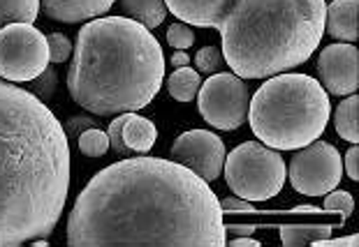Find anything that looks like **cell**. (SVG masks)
Instances as JSON below:
<instances>
[{"label": "cell", "instance_id": "obj_17", "mask_svg": "<svg viewBox=\"0 0 359 247\" xmlns=\"http://www.w3.org/2000/svg\"><path fill=\"white\" fill-rule=\"evenodd\" d=\"M334 227L332 225H280V243L285 247H302V245H313L318 241L332 236Z\"/></svg>", "mask_w": 359, "mask_h": 247}, {"label": "cell", "instance_id": "obj_8", "mask_svg": "<svg viewBox=\"0 0 359 247\" xmlns=\"http://www.w3.org/2000/svg\"><path fill=\"white\" fill-rule=\"evenodd\" d=\"M250 90L234 72H216L197 90V111L211 127L234 132L248 118Z\"/></svg>", "mask_w": 359, "mask_h": 247}, {"label": "cell", "instance_id": "obj_31", "mask_svg": "<svg viewBox=\"0 0 359 247\" xmlns=\"http://www.w3.org/2000/svg\"><path fill=\"white\" fill-rule=\"evenodd\" d=\"M227 236H253L255 225H225Z\"/></svg>", "mask_w": 359, "mask_h": 247}, {"label": "cell", "instance_id": "obj_6", "mask_svg": "<svg viewBox=\"0 0 359 247\" xmlns=\"http://www.w3.org/2000/svg\"><path fill=\"white\" fill-rule=\"evenodd\" d=\"M225 181L236 197L246 202H266L283 190L287 167L280 153L259 141H243L225 155Z\"/></svg>", "mask_w": 359, "mask_h": 247}, {"label": "cell", "instance_id": "obj_24", "mask_svg": "<svg viewBox=\"0 0 359 247\" xmlns=\"http://www.w3.org/2000/svg\"><path fill=\"white\" fill-rule=\"evenodd\" d=\"M223 51L218 49V46H204L195 53V65H197V72H204V74H216L223 69Z\"/></svg>", "mask_w": 359, "mask_h": 247}, {"label": "cell", "instance_id": "obj_14", "mask_svg": "<svg viewBox=\"0 0 359 247\" xmlns=\"http://www.w3.org/2000/svg\"><path fill=\"white\" fill-rule=\"evenodd\" d=\"M114 3L116 0H40V12L53 21L79 23L102 17Z\"/></svg>", "mask_w": 359, "mask_h": 247}, {"label": "cell", "instance_id": "obj_2", "mask_svg": "<svg viewBox=\"0 0 359 247\" xmlns=\"http://www.w3.org/2000/svg\"><path fill=\"white\" fill-rule=\"evenodd\" d=\"M70 141L33 92L0 81V247L49 238L70 192Z\"/></svg>", "mask_w": 359, "mask_h": 247}, {"label": "cell", "instance_id": "obj_12", "mask_svg": "<svg viewBox=\"0 0 359 247\" xmlns=\"http://www.w3.org/2000/svg\"><path fill=\"white\" fill-rule=\"evenodd\" d=\"M107 136H109V148L114 155L126 160L133 155H149V150L154 148L158 139V129L149 118H144V115L135 111H128L118 113L109 122Z\"/></svg>", "mask_w": 359, "mask_h": 247}, {"label": "cell", "instance_id": "obj_11", "mask_svg": "<svg viewBox=\"0 0 359 247\" xmlns=\"http://www.w3.org/2000/svg\"><path fill=\"white\" fill-rule=\"evenodd\" d=\"M320 86L336 97H348L359 88V51L355 44H330L318 56Z\"/></svg>", "mask_w": 359, "mask_h": 247}, {"label": "cell", "instance_id": "obj_33", "mask_svg": "<svg viewBox=\"0 0 359 247\" xmlns=\"http://www.w3.org/2000/svg\"><path fill=\"white\" fill-rule=\"evenodd\" d=\"M232 247H259V241H253L250 236H234V241H230Z\"/></svg>", "mask_w": 359, "mask_h": 247}, {"label": "cell", "instance_id": "obj_15", "mask_svg": "<svg viewBox=\"0 0 359 247\" xmlns=\"http://www.w3.org/2000/svg\"><path fill=\"white\" fill-rule=\"evenodd\" d=\"M359 0H332L327 5L325 30L339 42L355 44L359 37Z\"/></svg>", "mask_w": 359, "mask_h": 247}, {"label": "cell", "instance_id": "obj_32", "mask_svg": "<svg viewBox=\"0 0 359 247\" xmlns=\"http://www.w3.org/2000/svg\"><path fill=\"white\" fill-rule=\"evenodd\" d=\"M170 63H172V67L177 69V67H186V65H190V56L186 51H177L174 56L170 58Z\"/></svg>", "mask_w": 359, "mask_h": 247}, {"label": "cell", "instance_id": "obj_27", "mask_svg": "<svg viewBox=\"0 0 359 247\" xmlns=\"http://www.w3.org/2000/svg\"><path fill=\"white\" fill-rule=\"evenodd\" d=\"M90 127H100L93 115H74V118L63 122L67 141H70V139H79V134L86 132V129H90Z\"/></svg>", "mask_w": 359, "mask_h": 247}, {"label": "cell", "instance_id": "obj_25", "mask_svg": "<svg viewBox=\"0 0 359 247\" xmlns=\"http://www.w3.org/2000/svg\"><path fill=\"white\" fill-rule=\"evenodd\" d=\"M47 44H49V63L58 65L70 60L72 56V42L67 40L63 33H51L47 35Z\"/></svg>", "mask_w": 359, "mask_h": 247}, {"label": "cell", "instance_id": "obj_22", "mask_svg": "<svg viewBox=\"0 0 359 247\" xmlns=\"http://www.w3.org/2000/svg\"><path fill=\"white\" fill-rule=\"evenodd\" d=\"M323 211L325 213H341V220L346 222L348 218H353V213H355V199L346 190H332L325 195Z\"/></svg>", "mask_w": 359, "mask_h": 247}, {"label": "cell", "instance_id": "obj_23", "mask_svg": "<svg viewBox=\"0 0 359 247\" xmlns=\"http://www.w3.org/2000/svg\"><path fill=\"white\" fill-rule=\"evenodd\" d=\"M56 83H58V79H56V67L49 63V67L44 69L40 76H35L33 81H28V90L33 92V95L40 99V102L47 104L49 99L53 97V92H56Z\"/></svg>", "mask_w": 359, "mask_h": 247}, {"label": "cell", "instance_id": "obj_28", "mask_svg": "<svg viewBox=\"0 0 359 247\" xmlns=\"http://www.w3.org/2000/svg\"><path fill=\"white\" fill-rule=\"evenodd\" d=\"M220 208H223V215H230V213H250L253 215L255 213V208L250 206L246 199H241V197H227L220 202Z\"/></svg>", "mask_w": 359, "mask_h": 247}, {"label": "cell", "instance_id": "obj_5", "mask_svg": "<svg viewBox=\"0 0 359 247\" xmlns=\"http://www.w3.org/2000/svg\"><path fill=\"white\" fill-rule=\"evenodd\" d=\"M330 113V92L309 74H273L248 104L250 129L273 150L313 143L325 132Z\"/></svg>", "mask_w": 359, "mask_h": 247}, {"label": "cell", "instance_id": "obj_9", "mask_svg": "<svg viewBox=\"0 0 359 247\" xmlns=\"http://www.w3.org/2000/svg\"><path fill=\"white\" fill-rule=\"evenodd\" d=\"M290 183L304 197H325L336 190L343 178V160L336 146L313 141L304 146L290 160Z\"/></svg>", "mask_w": 359, "mask_h": 247}, {"label": "cell", "instance_id": "obj_21", "mask_svg": "<svg viewBox=\"0 0 359 247\" xmlns=\"http://www.w3.org/2000/svg\"><path fill=\"white\" fill-rule=\"evenodd\" d=\"M77 146L81 150V155L86 157H102L109 150V136L102 132L100 127H90L86 132H81L77 139Z\"/></svg>", "mask_w": 359, "mask_h": 247}, {"label": "cell", "instance_id": "obj_7", "mask_svg": "<svg viewBox=\"0 0 359 247\" xmlns=\"http://www.w3.org/2000/svg\"><path fill=\"white\" fill-rule=\"evenodd\" d=\"M49 67L47 35L33 23H10L0 30V79L28 83Z\"/></svg>", "mask_w": 359, "mask_h": 247}, {"label": "cell", "instance_id": "obj_1", "mask_svg": "<svg viewBox=\"0 0 359 247\" xmlns=\"http://www.w3.org/2000/svg\"><path fill=\"white\" fill-rule=\"evenodd\" d=\"M70 247H225L220 199L174 160L133 155L88 181L67 218Z\"/></svg>", "mask_w": 359, "mask_h": 247}, {"label": "cell", "instance_id": "obj_13", "mask_svg": "<svg viewBox=\"0 0 359 247\" xmlns=\"http://www.w3.org/2000/svg\"><path fill=\"white\" fill-rule=\"evenodd\" d=\"M234 0H165V7L181 23L197 28H218Z\"/></svg>", "mask_w": 359, "mask_h": 247}, {"label": "cell", "instance_id": "obj_4", "mask_svg": "<svg viewBox=\"0 0 359 247\" xmlns=\"http://www.w3.org/2000/svg\"><path fill=\"white\" fill-rule=\"evenodd\" d=\"M325 0H234L216 28L223 58L241 79L304 65L325 37Z\"/></svg>", "mask_w": 359, "mask_h": 247}, {"label": "cell", "instance_id": "obj_20", "mask_svg": "<svg viewBox=\"0 0 359 247\" xmlns=\"http://www.w3.org/2000/svg\"><path fill=\"white\" fill-rule=\"evenodd\" d=\"M40 0H0V30L10 23H35Z\"/></svg>", "mask_w": 359, "mask_h": 247}, {"label": "cell", "instance_id": "obj_16", "mask_svg": "<svg viewBox=\"0 0 359 247\" xmlns=\"http://www.w3.org/2000/svg\"><path fill=\"white\" fill-rule=\"evenodd\" d=\"M123 12L130 14V19L147 26L149 30L158 28L167 17L165 0H118Z\"/></svg>", "mask_w": 359, "mask_h": 247}, {"label": "cell", "instance_id": "obj_10", "mask_svg": "<svg viewBox=\"0 0 359 247\" xmlns=\"http://www.w3.org/2000/svg\"><path fill=\"white\" fill-rule=\"evenodd\" d=\"M172 160L188 167L206 183H213L223 174L225 143L209 129H188L172 143Z\"/></svg>", "mask_w": 359, "mask_h": 247}, {"label": "cell", "instance_id": "obj_34", "mask_svg": "<svg viewBox=\"0 0 359 247\" xmlns=\"http://www.w3.org/2000/svg\"><path fill=\"white\" fill-rule=\"evenodd\" d=\"M0 81H3V79H0Z\"/></svg>", "mask_w": 359, "mask_h": 247}, {"label": "cell", "instance_id": "obj_26", "mask_svg": "<svg viewBox=\"0 0 359 247\" xmlns=\"http://www.w3.org/2000/svg\"><path fill=\"white\" fill-rule=\"evenodd\" d=\"M167 44L179 51H186L195 44V33L188 28V23H181V21L172 23V26L167 28Z\"/></svg>", "mask_w": 359, "mask_h": 247}, {"label": "cell", "instance_id": "obj_19", "mask_svg": "<svg viewBox=\"0 0 359 247\" xmlns=\"http://www.w3.org/2000/svg\"><path fill=\"white\" fill-rule=\"evenodd\" d=\"M200 86H202V76L190 65L177 67L170 74V79H167V90H170V95L177 102H190V99H195Z\"/></svg>", "mask_w": 359, "mask_h": 247}, {"label": "cell", "instance_id": "obj_3", "mask_svg": "<svg viewBox=\"0 0 359 247\" xmlns=\"http://www.w3.org/2000/svg\"><path fill=\"white\" fill-rule=\"evenodd\" d=\"M70 58V97L100 118L149 106L165 81L163 46L147 26L128 17L83 23Z\"/></svg>", "mask_w": 359, "mask_h": 247}, {"label": "cell", "instance_id": "obj_30", "mask_svg": "<svg viewBox=\"0 0 359 247\" xmlns=\"http://www.w3.org/2000/svg\"><path fill=\"white\" fill-rule=\"evenodd\" d=\"M359 245V236H343V238H325V241L313 243V247H357Z\"/></svg>", "mask_w": 359, "mask_h": 247}, {"label": "cell", "instance_id": "obj_18", "mask_svg": "<svg viewBox=\"0 0 359 247\" xmlns=\"http://www.w3.org/2000/svg\"><path fill=\"white\" fill-rule=\"evenodd\" d=\"M334 125L343 141H348V143L359 141V97L355 92L348 95L339 106H336Z\"/></svg>", "mask_w": 359, "mask_h": 247}, {"label": "cell", "instance_id": "obj_29", "mask_svg": "<svg viewBox=\"0 0 359 247\" xmlns=\"http://www.w3.org/2000/svg\"><path fill=\"white\" fill-rule=\"evenodd\" d=\"M343 169L353 181H359V146L350 143V148L346 153V162H343Z\"/></svg>", "mask_w": 359, "mask_h": 247}]
</instances>
